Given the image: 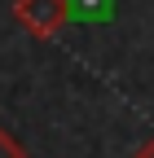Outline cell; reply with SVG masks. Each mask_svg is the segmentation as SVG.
<instances>
[{
  "label": "cell",
  "mask_w": 154,
  "mask_h": 158,
  "mask_svg": "<svg viewBox=\"0 0 154 158\" xmlns=\"http://www.w3.org/2000/svg\"><path fill=\"white\" fill-rule=\"evenodd\" d=\"M0 158H27V149H22V141L9 132V127H0Z\"/></svg>",
  "instance_id": "2"
},
{
  "label": "cell",
  "mask_w": 154,
  "mask_h": 158,
  "mask_svg": "<svg viewBox=\"0 0 154 158\" xmlns=\"http://www.w3.org/2000/svg\"><path fill=\"white\" fill-rule=\"evenodd\" d=\"M13 18L31 40H53L71 22V0H13Z\"/></svg>",
  "instance_id": "1"
},
{
  "label": "cell",
  "mask_w": 154,
  "mask_h": 158,
  "mask_svg": "<svg viewBox=\"0 0 154 158\" xmlns=\"http://www.w3.org/2000/svg\"><path fill=\"white\" fill-rule=\"evenodd\" d=\"M132 158H154V141H145V145H141L137 154H132Z\"/></svg>",
  "instance_id": "3"
}]
</instances>
